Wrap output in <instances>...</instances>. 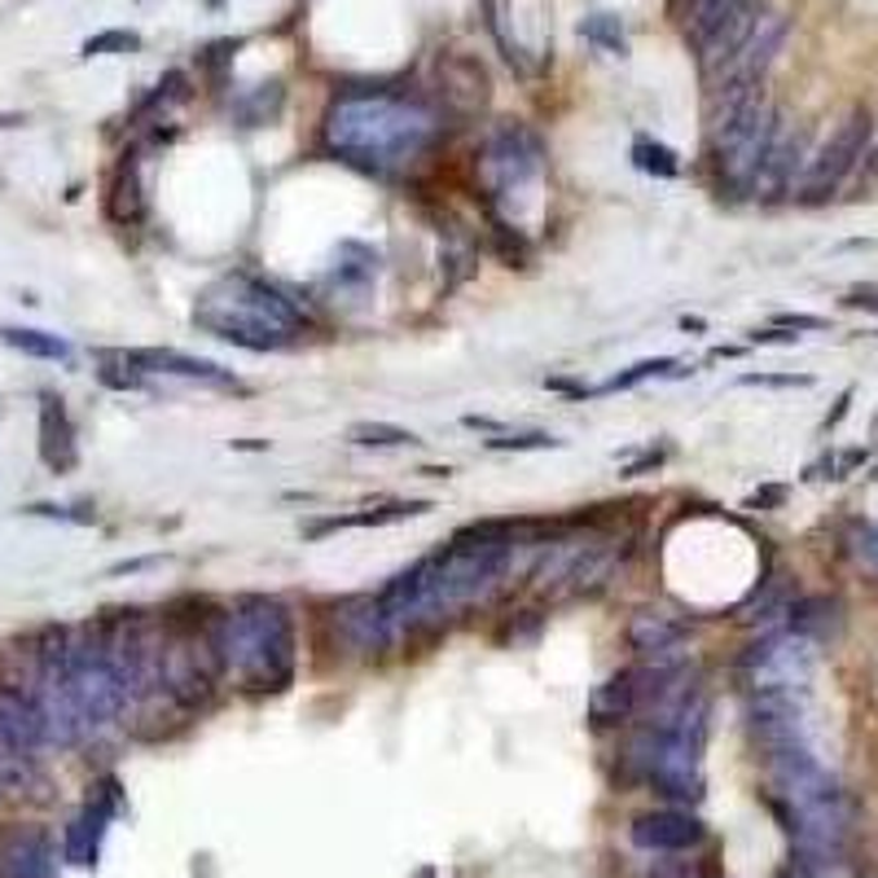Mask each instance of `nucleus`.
<instances>
[{
  "label": "nucleus",
  "instance_id": "1",
  "mask_svg": "<svg viewBox=\"0 0 878 878\" xmlns=\"http://www.w3.org/2000/svg\"><path fill=\"white\" fill-rule=\"evenodd\" d=\"M325 150L374 176H396L439 141V110L404 92H343L321 120Z\"/></svg>",
  "mask_w": 878,
  "mask_h": 878
},
{
  "label": "nucleus",
  "instance_id": "2",
  "mask_svg": "<svg viewBox=\"0 0 878 878\" xmlns=\"http://www.w3.org/2000/svg\"><path fill=\"white\" fill-rule=\"evenodd\" d=\"M774 778V808L804 852H839L856 826V800L848 787L826 774L808 747H787L764 755Z\"/></svg>",
  "mask_w": 878,
  "mask_h": 878
},
{
  "label": "nucleus",
  "instance_id": "3",
  "mask_svg": "<svg viewBox=\"0 0 878 878\" xmlns=\"http://www.w3.org/2000/svg\"><path fill=\"white\" fill-rule=\"evenodd\" d=\"M220 658L225 677L247 694H281L294 681L299 641L286 602L247 593L220 615Z\"/></svg>",
  "mask_w": 878,
  "mask_h": 878
},
{
  "label": "nucleus",
  "instance_id": "4",
  "mask_svg": "<svg viewBox=\"0 0 878 878\" xmlns=\"http://www.w3.org/2000/svg\"><path fill=\"white\" fill-rule=\"evenodd\" d=\"M193 325L234 348H247V352H281L299 339L303 312L277 286H268L251 273H234L198 294Z\"/></svg>",
  "mask_w": 878,
  "mask_h": 878
},
{
  "label": "nucleus",
  "instance_id": "5",
  "mask_svg": "<svg viewBox=\"0 0 878 878\" xmlns=\"http://www.w3.org/2000/svg\"><path fill=\"white\" fill-rule=\"evenodd\" d=\"M66 677H71V690H75V703L84 712L88 733L115 729L133 712V699H128L115 664L105 658V645H101L97 628H88L79 637H66Z\"/></svg>",
  "mask_w": 878,
  "mask_h": 878
},
{
  "label": "nucleus",
  "instance_id": "6",
  "mask_svg": "<svg viewBox=\"0 0 878 878\" xmlns=\"http://www.w3.org/2000/svg\"><path fill=\"white\" fill-rule=\"evenodd\" d=\"M738 668L751 694H800L817 668V637L795 628H768L742 654Z\"/></svg>",
  "mask_w": 878,
  "mask_h": 878
},
{
  "label": "nucleus",
  "instance_id": "7",
  "mask_svg": "<svg viewBox=\"0 0 878 878\" xmlns=\"http://www.w3.org/2000/svg\"><path fill=\"white\" fill-rule=\"evenodd\" d=\"M778 128H782L778 105H768L760 97V101H751L742 110L733 124H725L720 133H712L707 146H712V167H716L720 185L747 193L751 180H755V172H760V163H764V154H768V146H774V137H778Z\"/></svg>",
  "mask_w": 878,
  "mask_h": 878
},
{
  "label": "nucleus",
  "instance_id": "8",
  "mask_svg": "<svg viewBox=\"0 0 878 878\" xmlns=\"http://www.w3.org/2000/svg\"><path fill=\"white\" fill-rule=\"evenodd\" d=\"M32 703L45 720V738L49 747H75L88 733L84 725V712L75 703V690H71V677H66V632H58L45 650H40V664H36V681H32Z\"/></svg>",
  "mask_w": 878,
  "mask_h": 878
},
{
  "label": "nucleus",
  "instance_id": "9",
  "mask_svg": "<svg viewBox=\"0 0 878 878\" xmlns=\"http://www.w3.org/2000/svg\"><path fill=\"white\" fill-rule=\"evenodd\" d=\"M540 172H544V141L527 124L514 120V124H501V128L488 133V141L479 150V180H484L492 202L514 198Z\"/></svg>",
  "mask_w": 878,
  "mask_h": 878
},
{
  "label": "nucleus",
  "instance_id": "10",
  "mask_svg": "<svg viewBox=\"0 0 878 878\" xmlns=\"http://www.w3.org/2000/svg\"><path fill=\"white\" fill-rule=\"evenodd\" d=\"M869 137H874V115H869V105H856L852 115L839 120V128L821 141V150L808 154V167H804V176H800L795 198H800V202H826V198L852 176V167L865 159Z\"/></svg>",
  "mask_w": 878,
  "mask_h": 878
},
{
  "label": "nucleus",
  "instance_id": "11",
  "mask_svg": "<svg viewBox=\"0 0 878 878\" xmlns=\"http://www.w3.org/2000/svg\"><path fill=\"white\" fill-rule=\"evenodd\" d=\"M787 36H791V18L778 14V10H764L760 23L751 27V36L742 40V49H738L716 75H707V92H716V88L764 92V79H768V71H774V62H778Z\"/></svg>",
  "mask_w": 878,
  "mask_h": 878
},
{
  "label": "nucleus",
  "instance_id": "12",
  "mask_svg": "<svg viewBox=\"0 0 878 878\" xmlns=\"http://www.w3.org/2000/svg\"><path fill=\"white\" fill-rule=\"evenodd\" d=\"M804 167H808V137H804L800 128H787V124H782L747 193L760 198V202H778V198H787V193L795 198Z\"/></svg>",
  "mask_w": 878,
  "mask_h": 878
},
{
  "label": "nucleus",
  "instance_id": "13",
  "mask_svg": "<svg viewBox=\"0 0 878 878\" xmlns=\"http://www.w3.org/2000/svg\"><path fill=\"white\" fill-rule=\"evenodd\" d=\"M628 839H632L641 852H664V856H668V852H690V848H699V843L707 839V826L699 821V813L668 804V808H654V813L632 817Z\"/></svg>",
  "mask_w": 878,
  "mask_h": 878
},
{
  "label": "nucleus",
  "instance_id": "14",
  "mask_svg": "<svg viewBox=\"0 0 878 878\" xmlns=\"http://www.w3.org/2000/svg\"><path fill=\"white\" fill-rule=\"evenodd\" d=\"M628 645L645 658V664H681V645L690 637V624L658 611V606H641L628 619Z\"/></svg>",
  "mask_w": 878,
  "mask_h": 878
},
{
  "label": "nucleus",
  "instance_id": "15",
  "mask_svg": "<svg viewBox=\"0 0 878 878\" xmlns=\"http://www.w3.org/2000/svg\"><path fill=\"white\" fill-rule=\"evenodd\" d=\"M120 813V782L105 778L92 800L84 804V813L66 826V861L71 865H97V852H101V839H105V826L110 817Z\"/></svg>",
  "mask_w": 878,
  "mask_h": 878
},
{
  "label": "nucleus",
  "instance_id": "16",
  "mask_svg": "<svg viewBox=\"0 0 878 878\" xmlns=\"http://www.w3.org/2000/svg\"><path fill=\"white\" fill-rule=\"evenodd\" d=\"M335 624H339L343 641H348L352 650H361V654H382V650L396 645V628H391V619L382 615V606H378L374 593L348 598V602L335 611Z\"/></svg>",
  "mask_w": 878,
  "mask_h": 878
},
{
  "label": "nucleus",
  "instance_id": "17",
  "mask_svg": "<svg viewBox=\"0 0 878 878\" xmlns=\"http://www.w3.org/2000/svg\"><path fill=\"white\" fill-rule=\"evenodd\" d=\"M115 361H124V365L137 369V374H172V378L206 382V387H238V378H234L229 369H220V365H211V361L180 356V352H120Z\"/></svg>",
  "mask_w": 878,
  "mask_h": 878
},
{
  "label": "nucleus",
  "instance_id": "18",
  "mask_svg": "<svg viewBox=\"0 0 878 878\" xmlns=\"http://www.w3.org/2000/svg\"><path fill=\"white\" fill-rule=\"evenodd\" d=\"M40 457L53 475H66L75 471L79 462V444H75V422L66 413V404L58 396H45L40 400Z\"/></svg>",
  "mask_w": 878,
  "mask_h": 878
},
{
  "label": "nucleus",
  "instance_id": "19",
  "mask_svg": "<svg viewBox=\"0 0 878 878\" xmlns=\"http://www.w3.org/2000/svg\"><path fill=\"white\" fill-rule=\"evenodd\" d=\"M637 703H641V668H619L589 694V720L598 729L628 725L637 716Z\"/></svg>",
  "mask_w": 878,
  "mask_h": 878
},
{
  "label": "nucleus",
  "instance_id": "20",
  "mask_svg": "<svg viewBox=\"0 0 878 878\" xmlns=\"http://www.w3.org/2000/svg\"><path fill=\"white\" fill-rule=\"evenodd\" d=\"M0 878H58L53 843L40 830H23L0 852Z\"/></svg>",
  "mask_w": 878,
  "mask_h": 878
},
{
  "label": "nucleus",
  "instance_id": "21",
  "mask_svg": "<svg viewBox=\"0 0 878 878\" xmlns=\"http://www.w3.org/2000/svg\"><path fill=\"white\" fill-rule=\"evenodd\" d=\"M0 725H5V729H10L32 755H36L40 747H49V738H45V720H40V712H36V703H32L27 690L0 686Z\"/></svg>",
  "mask_w": 878,
  "mask_h": 878
},
{
  "label": "nucleus",
  "instance_id": "22",
  "mask_svg": "<svg viewBox=\"0 0 878 878\" xmlns=\"http://www.w3.org/2000/svg\"><path fill=\"white\" fill-rule=\"evenodd\" d=\"M105 211L115 225H137L146 215V193H141V176H137V163H124L115 172V185H110V198H105Z\"/></svg>",
  "mask_w": 878,
  "mask_h": 878
},
{
  "label": "nucleus",
  "instance_id": "23",
  "mask_svg": "<svg viewBox=\"0 0 878 878\" xmlns=\"http://www.w3.org/2000/svg\"><path fill=\"white\" fill-rule=\"evenodd\" d=\"M32 774H36V755L5 725H0V795L23 791L32 782Z\"/></svg>",
  "mask_w": 878,
  "mask_h": 878
},
{
  "label": "nucleus",
  "instance_id": "24",
  "mask_svg": "<svg viewBox=\"0 0 878 878\" xmlns=\"http://www.w3.org/2000/svg\"><path fill=\"white\" fill-rule=\"evenodd\" d=\"M430 501H396V505H382V510H369V514H352V518H329L321 527H312L308 536H321V531H339V527H387V523H404V518H417L426 514Z\"/></svg>",
  "mask_w": 878,
  "mask_h": 878
},
{
  "label": "nucleus",
  "instance_id": "25",
  "mask_svg": "<svg viewBox=\"0 0 878 878\" xmlns=\"http://www.w3.org/2000/svg\"><path fill=\"white\" fill-rule=\"evenodd\" d=\"M475 264H479V247L466 238V229L449 225V229H444V268H449L444 290H453V286H462L466 277H475Z\"/></svg>",
  "mask_w": 878,
  "mask_h": 878
},
{
  "label": "nucleus",
  "instance_id": "26",
  "mask_svg": "<svg viewBox=\"0 0 878 878\" xmlns=\"http://www.w3.org/2000/svg\"><path fill=\"white\" fill-rule=\"evenodd\" d=\"M774 878H852V874L843 869L839 852H804V848H795V856Z\"/></svg>",
  "mask_w": 878,
  "mask_h": 878
},
{
  "label": "nucleus",
  "instance_id": "27",
  "mask_svg": "<svg viewBox=\"0 0 878 878\" xmlns=\"http://www.w3.org/2000/svg\"><path fill=\"white\" fill-rule=\"evenodd\" d=\"M348 439H352V444H361V449H409V444H417L413 430L391 426V422H356L348 430Z\"/></svg>",
  "mask_w": 878,
  "mask_h": 878
},
{
  "label": "nucleus",
  "instance_id": "28",
  "mask_svg": "<svg viewBox=\"0 0 878 878\" xmlns=\"http://www.w3.org/2000/svg\"><path fill=\"white\" fill-rule=\"evenodd\" d=\"M0 339L18 352H27V356H36V361H66L71 356V348L58 335H45V329H5Z\"/></svg>",
  "mask_w": 878,
  "mask_h": 878
},
{
  "label": "nucleus",
  "instance_id": "29",
  "mask_svg": "<svg viewBox=\"0 0 878 878\" xmlns=\"http://www.w3.org/2000/svg\"><path fill=\"white\" fill-rule=\"evenodd\" d=\"M632 163H637L645 176H658V180H673V176L681 172L677 150H668L664 141H650V137L632 141Z\"/></svg>",
  "mask_w": 878,
  "mask_h": 878
},
{
  "label": "nucleus",
  "instance_id": "30",
  "mask_svg": "<svg viewBox=\"0 0 878 878\" xmlns=\"http://www.w3.org/2000/svg\"><path fill=\"white\" fill-rule=\"evenodd\" d=\"M580 32H585V40H593L598 49H606V53H615V58L628 53V36H624V27H619L615 14H593V18H585Z\"/></svg>",
  "mask_w": 878,
  "mask_h": 878
},
{
  "label": "nucleus",
  "instance_id": "31",
  "mask_svg": "<svg viewBox=\"0 0 878 878\" xmlns=\"http://www.w3.org/2000/svg\"><path fill=\"white\" fill-rule=\"evenodd\" d=\"M673 374H681V365L668 361V356H664V361H641V365L615 374L611 382H602L598 391H628V387H637V382H645V378H673Z\"/></svg>",
  "mask_w": 878,
  "mask_h": 878
},
{
  "label": "nucleus",
  "instance_id": "32",
  "mask_svg": "<svg viewBox=\"0 0 878 878\" xmlns=\"http://www.w3.org/2000/svg\"><path fill=\"white\" fill-rule=\"evenodd\" d=\"M488 449L497 453H527V449H563V439L544 435V430H531V435H497L488 439Z\"/></svg>",
  "mask_w": 878,
  "mask_h": 878
},
{
  "label": "nucleus",
  "instance_id": "33",
  "mask_svg": "<svg viewBox=\"0 0 878 878\" xmlns=\"http://www.w3.org/2000/svg\"><path fill=\"white\" fill-rule=\"evenodd\" d=\"M141 49V36L137 32H101L92 40H84V58H101V53H133Z\"/></svg>",
  "mask_w": 878,
  "mask_h": 878
},
{
  "label": "nucleus",
  "instance_id": "34",
  "mask_svg": "<svg viewBox=\"0 0 878 878\" xmlns=\"http://www.w3.org/2000/svg\"><path fill=\"white\" fill-rule=\"evenodd\" d=\"M747 387H808L813 378H795V374H747Z\"/></svg>",
  "mask_w": 878,
  "mask_h": 878
},
{
  "label": "nucleus",
  "instance_id": "35",
  "mask_svg": "<svg viewBox=\"0 0 878 878\" xmlns=\"http://www.w3.org/2000/svg\"><path fill=\"white\" fill-rule=\"evenodd\" d=\"M774 325L778 329H826L821 316H804V312H782V316H774Z\"/></svg>",
  "mask_w": 878,
  "mask_h": 878
},
{
  "label": "nucleus",
  "instance_id": "36",
  "mask_svg": "<svg viewBox=\"0 0 878 878\" xmlns=\"http://www.w3.org/2000/svg\"><path fill=\"white\" fill-rule=\"evenodd\" d=\"M707 5H716V0H673V14L681 18V23H690L694 14H703Z\"/></svg>",
  "mask_w": 878,
  "mask_h": 878
},
{
  "label": "nucleus",
  "instance_id": "37",
  "mask_svg": "<svg viewBox=\"0 0 878 878\" xmlns=\"http://www.w3.org/2000/svg\"><path fill=\"white\" fill-rule=\"evenodd\" d=\"M861 554H865L869 563H878V523H874V527L861 536Z\"/></svg>",
  "mask_w": 878,
  "mask_h": 878
},
{
  "label": "nucleus",
  "instance_id": "38",
  "mask_svg": "<svg viewBox=\"0 0 878 878\" xmlns=\"http://www.w3.org/2000/svg\"><path fill=\"white\" fill-rule=\"evenodd\" d=\"M843 303H848V308H869V312H878V294H848Z\"/></svg>",
  "mask_w": 878,
  "mask_h": 878
},
{
  "label": "nucleus",
  "instance_id": "39",
  "mask_svg": "<svg viewBox=\"0 0 878 878\" xmlns=\"http://www.w3.org/2000/svg\"><path fill=\"white\" fill-rule=\"evenodd\" d=\"M869 159H874V172H878V146H874V154H869Z\"/></svg>",
  "mask_w": 878,
  "mask_h": 878
},
{
  "label": "nucleus",
  "instance_id": "40",
  "mask_svg": "<svg viewBox=\"0 0 878 878\" xmlns=\"http://www.w3.org/2000/svg\"><path fill=\"white\" fill-rule=\"evenodd\" d=\"M690 878H712V874H707V869H703V874H690Z\"/></svg>",
  "mask_w": 878,
  "mask_h": 878
}]
</instances>
